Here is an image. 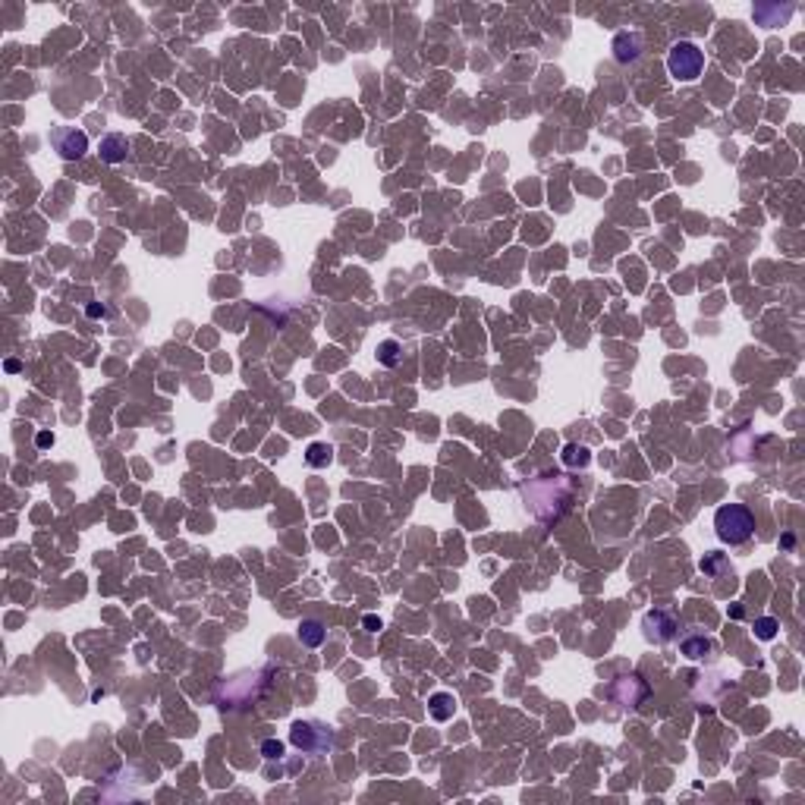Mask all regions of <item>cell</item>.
<instances>
[{
	"instance_id": "6da1fadb",
	"label": "cell",
	"mask_w": 805,
	"mask_h": 805,
	"mask_svg": "<svg viewBox=\"0 0 805 805\" xmlns=\"http://www.w3.org/2000/svg\"><path fill=\"white\" fill-rule=\"evenodd\" d=\"M714 529L723 545H742L755 532V516L742 503H727L714 513Z\"/></svg>"
},
{
	"instance_id": "7a4b0ae2",
	"label": "cell",
	"mask_w": 805,
	"mask_h": 805,
	"mask_svg": "<svg viewBox=\"0 0 805 805\" xmlns=\"http://www.w3.org/2000/svg\"><path fill=\"white\" fill-rule=\"evenodd\" d=\"M701 67H705V54L692 45V41H677L667 54V69H670L673 79L679 82H692L701 76Z\"/></svg>"
},
{
	"instance_id": "3957f363",
	"label": "cell",
	"mask_w": 805,
	"mask_h": 805,
	"mask_svg": "<svg viewBox=\"0 0 805 805\" xmlns=\"http://www.w3.org/2000/svg\"><path fill=\"white\" fill-rule=\"evenodd\" d=\"M51 142H54V148L60 151V157H67V161H79V157L85 155V148H89V135H85L82 129L63 126V129H54L51 133Z\"/></svg>"
},
{
	"instance_id": "277c9868",
	"label": "cell",
	"mask_w": 805,
	"mask_h": 805,
	"mask_svg": "<svg viewBox=\"0 0 805 805\" xmlns=\"http://www.w3.org/2000/svg\"><path fill=\"white\" fill-rule=\"evenodd\" d=\"M328 733V727H321V723H302V721H296L293 723V730H290V739H293V746L296 749H302V752H312V755H318V752H324V742H315V736H324Z\"/></svg>"
},
{
	"instance_id": "5b68a950",
	"label": "cell",
	"mask_w": 805,
	"mask_h": 805,
	"mask_svg": "<svg viewBox=\"0 0 805 805\" xmlns=\"http://www.w3.org/2000/svg\"><path fill=\"white\" fill-rule=\"evenodd\" d=\"M126 148H129L126 135H120V133H111L101 139V157H104L107 164H120V161L126 157Z\"/></svg>"
},
{
	"instance_id": "8992f818",
	"label": "cell",
	"mask_w": 805,
	"mask_h": 805,
	"mask_svg": "<svg viewBox=\"0 0 805 805\" xmlns=\"http://www.w3.org/2000/svg\"><path fill=\"white\" fill-rule=\"evenodd\" d=\"M639 51H642V41H639V35H617L613 38V57L620 60V63H633L635 57H639Z\"/></svg>"
},
{
	"instance_id": "52a82bcc",
	"label": "cell",
	"mask_w": 805,
	"mask_h": 805,
	"mask_svg": "<svg viewBox=\"0 0 805 805\" xmlns=\"http://www.w3.org/2000/svg\"><path fill=\"white\" fill-rule=\"evenodd\" d=\"M428 711H431L434 721H450L456 711V699L450 692H434L431 701H428Z\"/></svg>"
},
{
	"instance_id": "ba28073f",
	"label": "cell",
	"mask_w": 805,
	"mask_h": 805,
	"mask_svg": "<svg viewBox=\"0 0 805 805\" xmlns=\"http://www.w3.org/2000/svg\"><path fill=\"white\" fill-rule=\"evenodd\" d=\"M330 460H334V447H330V444H321V440L308 444V450H306V462H308V466H315V469H324V466H330Z\"/></svg>"
},
{
	"instance_id": "9c48e42d",
	"label": "cell",
	"mask_w": 805,
	"mask_h": 805,
	"mask_svg": "<svg viewBox=\"0 0 805 805\" xmlns=\"http://www.w3.org/2000/svg\"><path fill=\"white\" fill-rule=\"evenodd\" d=\"M299 639H302V645H308V648H318L321 642H324V626H321L318 620H302V623H299Z\"/></svg>"
},
{
	"instance_id": "30bf717a",
	"label": "cell",
	"mask_w": 805,
	"mask_h": 805,
	"mask_svg": "<svg viewBox=\"0 0 805 805\" xmlns=\"http://www.w3.org/2000/svg\"><path fill=\"white\" fill-rule=\"evenodd\" d=\"M400 359H402V346L396 343V340H384V343L378 346V362L381 365H400Z\"/></svg>"
},
{
	"instance_id": "8fae6325",
	"label": "cell",
	"mask_w": 805,
	"mask_h": 805,
	"mask_svg": "<svg viewBox=\"0 0 805 805\" xmlns=\"http://www.w3.org/2000/svg\"><path fill=\"white\" fill-rule=\"evenodd\" d=\"M589 460H591L589 450L579 447V444H567V447H563V462H567V466H589Z\"/></svg>"
},
{
	"instance_id": "7c38bea8",
	"label": "cell",
	"mask_w": 805,
	"mask_h": 805,
	"mask_svg": "<svg viewBox=\"0 0 805 805\" xmlns=\"http://www.w3.org/2000/svg\"><path fill=\"white\" fill-rule=\"evenodd\" d=\"M755 633H758V639H774L777 635V620H771V617L758 620V623H755Z\"/></svg>"
},
{
	"instance_id": "4fadbf2b",
	"label": "cell",
	"mask_w": 805,
	"mask_h": 805,
	"mask_svg": "<svg viewBox=\"0 0 805 805\" xmlns=\"http://www.w3.org/2000/svg\"><path fill=\"white\" fill-rule=\"evenodd\" d=\"M261 755H264V758H284V742L264 739V742H261Z\"/></svg>"
},
{
	"instance_id": "5bb4252c",
	"label": "cell",
	"mask_w": 805,
	"mask_h": 805,
	"mask_svg": "<svg viewBox=\"0 0 805 805\" xmlns=\"http://www.w3.org/2000/svg\"><path fill=\"white\" fill-rule=\"evenodd\" d=\"M683 651H686L689 657H701L705 651H708V642H705V639H689L686 645H683Z\"/></svg>"
},
{
	"instance_id": "9a60e30c",
	"label": "cell",
	"mask_w": 805,
	"mask_h": 805,
	"mask_svg": "<svg viewBox=\"0 0 805 805\" xmlns=\"http://www.w3.org/2000/svg\"><path fill=\"white\" fill-rule=\"evenodd\" d=\"M51 444H54V434H47V431L38 434V447H51Z\"/></svg>"
},
{
	"instance_id": "2e32d148",
	"label": "cell",
	"mask_w": 805,
	"mask_h": 805,
	"mask_svg": "<svg viewBox=\"0 0 805 805\" xmlns=\"http://www.w3.org/2000/svg\"><path fill=\"white\" fill-rule=\"evenodd\" d=\"M89 315L91 318H98V315H107V308L104 306H89Z\"/></svg>"
},
{
	"instance_id": "e0dca14e",
	"label": "cell",
	"mask_w": 805,
	"mask_h": 805,
	"mask_svg": "<svg viewBox=\"0 0 805 805\" xmlns=\"http://www.w3.org/2000/svg\"><path fill=\"white\" fill-rule=\"evenodd\" d=\"M365 626L374 633V629H381V620H374V617H365Z\"/></svg>"
}]
</instances>
